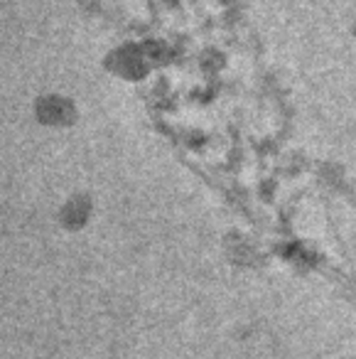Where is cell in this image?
I'll return each mask as SVG.
<instances>
[{"label":"cell","mask_w":356,"mask_h":359,"mask_svg":"<svg viewBox=\"0 0 356 359\" xmlns=\"http://www.w3.org/2000/svg\"><path fill=\"white\" fill-rule=\"evenodd\" d=\"M86 219V207H81L79 202H69L64 207V222L67 224H81Z\"/></svg>","instance_id":"1"}]
</instances>
